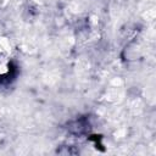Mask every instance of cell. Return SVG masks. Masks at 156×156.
Segmentation results:
<instances>
[{
    "instance_id": "1",
    "label": "cell",
    "mask_w": 156,
    "mask_h": 156,
    "mask_svg": "<svg viewBox=\"0 0 156 156\" xmlns=\"http://www.w3.org/2000/svg\"><path fill=\"white\" fill-rule=\"evenodd\" d=\"M10 69H11V65H10L9 58L5 55L0 54V77L9 74Z\"/></svg>"
}]
</instances>
